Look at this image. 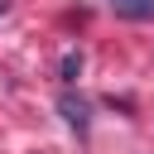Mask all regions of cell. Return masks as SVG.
<instances>
[{"instance_id": "obj_4", "label": "cell", "mask_w": 154, "mask_h": 154, "mask_svg": "<svg viewBox=\"0 0 154 154\" xmlns=\"http://www.w3.org/2000/svg\"><path fill=\"white\" fill-rule=\"evenodd\" d=\"M0 10H5V0H0Z\"/></svg>"}, {"instance_id": "obj_1", "label": "cell", "mask_w": 154, "mask_h": 154, "mask_svg": "<svg viewBox=\"0 0 154 154\" xmlns=\"http://www.w3.org/2000/svg\"><path fill=\"white\" fill-rule=\"evenodd\" d=\"M58 111H63V120H67L77 135H87V125H91V120H87V101H82V96L63 91V96H58Z\"/></svg>"}, {"instance_id": "obj_3", "label": "cell", "mask_w": 154, "mask_h": 154, "mask_svg": "<svg viewBox=\"0 0 154 154\" xmlns=\"http://www.w3.org/2000/svg\"><path fill=\"white\" fill-rule=\"evenodd\" d=\"M82 72V53H63V82H77Z\"/></svg>"}, {"instance_id": "obj_2", "label": "cell", "mask_w": 154, "mask_h": 154, "mask_svg": "<svg viewBox=\"0 0 154 154\" xmlns=\"http://www.w3.org/2000/svg\"><path fill=\"white\" fill-rule=\"evenodd\" d=\"M111 10L125 19H154V0H111Z\"/></svg>"}]
</instances>
